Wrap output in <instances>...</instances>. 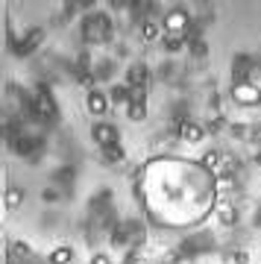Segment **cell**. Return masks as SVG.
<instances>
[{
	"label": "cell",
	"instance_id": "1",
	"mask_svg": "<svg viewBox=\"0 0 261 264\" xmlns=\"http://www.w3.org/2000/svg\"><path fill=\"white\" fill-rule=\"evenodd\" d=\"M232 97H235V103H241V106H255V103H261V88L255 82H238L232 88Z\"/></svg>",
	"mask_w": 261,
	"mask_h": 264
},
{
	"label": "cell",
	"instance_id": "2",
	"mask_svg": "<svg viewBox=\"0 0 261 264\" xmlns=\"http://www.w3.org/2000/svg\"><path fill=\"white\" fill-rule=\"evenodd\" d=\"M164 32L167 35H182V32L188 30V12L185 9H171L167 15H164Z\"/></svg>",
	"mask_w": 261,
	"mask_h": 264
},
{
	"label": "cell",
	"instance_id": "3",
	"mask_svg": "<svg viewBox=\"0 0 261 264\" xmlns=\"http://www.w3.org/2000/svg\"><path fill=\"white\" fill-rule=\"evenodd\" d=\"M94 141L100 144V147H111V144L118 141V129L109 126V123H94Z\"/></svg>",
	"mask_w": 261,
	"mask_h": 264
},
{
	"label": "cell",
	"instance_id": "4",
	"mask_svg": "<svg viewBox=\"0 0 261 264\" xmlns=\"http://www.w3.org/2000/svg\"><path fill=\"white\" fill-rule=\"evenodd\" d=\"M179 135L185 138L188 144H200L202 138H206V129H202L200 123H194V121H188V123H182V129H179Z\"/></svg>",
	"mask_w": 261,
	"mask_h": 264
},
{
	"label": "cell",
	"instance_id": "5",
	"mask_svg": "<svg viewBox=\"0 0 261 264\" xmlns=\"http://www.w3.org/2000/svg\"><path fill=\"white\" fill-rule=\"evenodd\" d=\"M85 106H88V112L103 115V112H106V97H103L100 91H91V94H88V100H85Z\"/></svg>",
	"mask_w": 261,
	"mask_h": 264
},
{
	"label": "cell",
	"instance_id": "6",
	"mask_svg": "<svg viewBox=\"0 0 261 264\" xmlns=\"http://www.w3.org/2000/svg\"><path fill=\"white\" fill-rule=\"evenodd\" d=\"M217 217H220L223 226H232L235 220H238V212H235L229 203H220V205H217Z\"/></svg>",
	"mask_w": 261,
	"mask_h": 264
},
{
	"label": "cell",
	"instance_id": "7",
	"mask_svg": "<svg viewBox=\"0 0 261 264\" xmlns=\"http://www.w3.org/2000/svg\"><path fill=\"white\" fill-rule=\"evenodd\" d=\"M73 253H70V247H56L50 253V264H70Z\"/></svg>",
	"mask_w": 261,
	"mask_h": 264
},
{
	"label": "cell",
	"instance_id": "8",
	"mask_svg": "<svg viewBox=\"0 0 261 264\" xmlns=\"http://www.w3.org/2000/svg\"><path fill=\"white\" fill-rule=\"evenodd\" d=\"M144 39H147V41L164 39V27H159L156 21H147V24H144Z\"/></svg>",
	"mask_w": 261,
	"mask_h": 264
},
{
	"label": "cell",
	"instance_id": "9",
	"mask_svg": "<svg viewBox=\"0 0 261 264\" xmlns=\"http://www.w3.org/2000/svg\"><path fill=\"white\" fill-rule=\"evenodd\" d=\"M144 115H147L144 100H132L129 103V118H132V121H144Z\"/></svg>",
	"mask_w": 261,
	"mask_h": 264
},
{
	"label": "cell",
	"instance_id": "10",
	"mask_svg": "<svg viewBox=\"0 0 261 264\" xmlns=\"http://www.w3.org/2000/svg\"><path fill=\"white\" fill-rule=\"evenodd\" d=\"M202 164H206V167H211V171H220V164H223V159H220V153H206V156H202Z\"/></svg>",
	"mask_w": 261,
	"mask_h": 264
},
{
	"label": "cell",
	"instance_id": "11",
	"mask_svg": "<svg viewBox=\"0 0 261 264\" xmlns=\"http://www.w3.org/2000/svg\"><path fill=\"white\" fill-rule=\"evenodd\" d=\"M21 203H24V194H21V188H9V191H6V205H9V209H18Z\"/></svg>",
	"mask_w": 261,
	"mask_h": 264
},
{
	"label": "cell",
	"instance_id": "12",
	"mask_svg": "<svg viewBox=\"0 0 261 264\" xmlns=\"http://www.w3.org/2000/svg\"><path fill=\"white\" fill-rule=\"evenodd\" d=\"M144 85V82H147V71H144V68H132L129 71V85Z\"/></svg>",
	"mask_w": 261,
	"mask_h": 264
},
{
	"label": "cell",
	"instance_id": "13",
	"mask_svg": "<svg viewBox=\"0 0 261 264\" xmlns=\"http://www.w3.org/2000/svg\"><path fill=\"white\" fill-rule=\"evenodd\" d=\"M164 47H167V50H179L182 47V35H167V32H164Z\"/></svg>",
	"mask_w": 261,
	"mask_h": 264
},
{
	"label": "cell",
	"instance_id": "14",
	"mask_svg": "<svg viewBox=\"0 0 261 264\" xmlns=\"http://www.w3.org/2000/svg\"><path fill=\"white\" fill-rule=\"evenodd\" d=\"M111 97H115L118 103H132V97H129V91H126V88H115V91H111Z\"/></svg>",
	"mask_w": 261,
	"mask_h": 264
},
{
	"label": "cell",
	"instance_id": "15",
	"mask_svg": "<svg viewBox=\"0 0 261 264\" xmlns=\"http://www.w3.org/2000/svg\"><path fill=\"white\" fill-rule=\"evenodd\" d=\"M91 264H109V255H94V261H91Z\"/></svg>",
	"mask_w": 261,
	"mask_h": 264
},
{
	"label": "cell",
	"instance_id": "16",
	"mask_svg": "<svg viewBox=\"0 0 261 264\" xmlns=\"http://www.w3.org/2000/svg\"><path fill=\"white\" fill-rule=\"evenodd\" d=\"M132 264H147V261H144V258H132Z\"/></svg>",
	"mask_w": 261,
	"mask_h": 264
},
{
	"label": "cell",
	"instance_id": "17",
	"mask_svg": "<svg viewBox=\"0 0 261 264\" xmlns=\"http://www.w3.org/2000/svg\"><path fill=\"white\" fill-rule=\"evenodd\" d=\"M255 162H258V164H261V150H258V153H255Z\"/></svg>",
	"mask_w": 261,
	"mask_h": 264
}]
</instances>
